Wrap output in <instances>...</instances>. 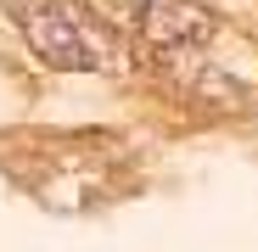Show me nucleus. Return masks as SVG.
I'll list each match as a JSON object with an SVG mask.
<instances>
[{
    "mask_svg": "<svg viewBox=\"0 0 258 252\" xmlns=\"http://www.w3.org/2000/svg\"><path fill=\"white\" fill-rule=\"evenodd\" d=\"M17 28L28 51L56 73H118L129 39L84 0H17Z\"/></svg>",
    "mask_w": 258,
    "mask_h": 252,
    "instance_id": "obj_1",
    "label": "nucleus"
},
{
    "mask_svg": "<svg viewBox=\"0 0 258 252\" xmlns=\"http://www.w3.org/2000/svg\"><path fill=\"white\" fill-rule=\"evenodd\" d=\"M129 39L152 45L157 56H185V51H202L213 39V12L197 6V0H112Z\"/></svg>",
    "mask_w": 258,
    "mask_h": 252,
    "instance_id": "obj_2",
    "label": "nucleus"
}]
</instances>
